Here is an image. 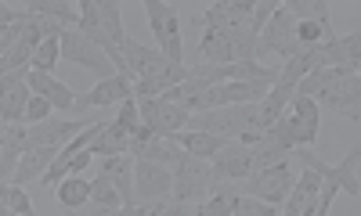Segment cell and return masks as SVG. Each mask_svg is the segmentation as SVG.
Segmentation results:
<instances>
[{"mask_svg": "<svg viewBox=\"0 0 361 216\" xmlns=\"http://www.w3.org/2000/svg\"><path fill=\"white\" fill-rule=\"evenodd\" d=\"M199 61H202V65H235V61H257V33H253L250 25L202 29Z\"/></svg>", "mask_w": 361, "mask_h": 216, "instance_id": "6da1fadb", "label": "cell"}, {"mask_svg": "<svg viewBox=\"0 0 361 216\" xmlns=\"http://www.w3.org/2000/svg\"><path fill=\"white\" fill-rule=\"evenodd\" d=\"M300 51H304V47L296 44V18L286 11V4H279L275 11H271L267 25L260 29V37H257V61H264V58L289 61Z\"/></svg>", "mask_w": 361, "mask_h": 216, "instance_id": "7a4b0ae2", "label": "cell"}, {"mask_svg": "<svg viewBox=\"0 0 361 216\" xmlns=\"http://www.w3.org/2000/svg\"><path fill=\"white\" fill-rule=\"evenodd\" d=\"M293 166L289 163H279V166H267V170H257V173H250L246 180H238V184H231V195H250V198H260V202H267V205H282L286 202V195H289V188H293Z\"/></svg>", "mask_w": 361, "mask_h": 216, "instance_id": "3957f363", "label": "cell"}, {"mask_svg": "<svg viewBox=\"0 0 361 216\" xmlns=\"http://www.w3.org/2000/svg\"><path fill=\"white\" fill-rule=\"evenodd\" d=\"M145 15L148 25H152V37H156V51L177 65H185V44H180V18L177 8L166 4V0H145Z\"/></svg>", "mask_w": 361, "mask_h": 216, "instance_id": "277c9868", "label": "cell"}, {"mask_svg": "<svg viewBox=\"0 0 361 216\" xmlns=\"http://www.w3.org/2000/svg\"><path fill=\"white\" fill-rule=\"evenodd\" d=\"M58 51H62V58H66V61H73V65H80V69H87V72H94L98 80L119 76V72H116V65L105 58V51H102V47H94L87 37H80L76 29H66V33L58 37Z\"/></svg>", "mask_w": 361, "mask_h": 216, "instance_id": "5b68a950", "label": "cell"}, {"mask_svg": "<svg viewBox=\"0 0 361 216\" xmlns=\"http://www.w3.org/2000/svg\"><path fill=\"white\" fill-rule=\"evenodd\" d=\"M170 173H173L170 202H202L209 195V163L206 159L185 155Z\"/></svg>", "mask_w": 361, "mask_h": 216, "instance_id": "8992f818", "label": "cell"}, {"mask_svg": "<svg viewBox=\"0 0 361 216\" xmlns=\"http://www.w3.org/2000/svg\"><path fill=\"white\" fill-rule=\"evenodd\" d=\"M318 105H329L336 115L357 122L361 119V76L357 72H340L333 83L325 87V94L318 98Z\"/></svg>", "mask_w": 361, "mask_h": 216, "instance_id": "52a82bcc", "label": "cell"}, {"mask_svg": "<svg viewBox=\"0 0 361 216\" xmlns=\"http://www.w3.org/2000/svg\"><path fill=\"white\" fill-rule=\"evenodd\" d=\"M170 188H173V173L166 166L134 159V202H170Z\"/></svg>", "mask_w": 361, "mask_h": 216, "instance_id": "ba28073f", "label": "cell"}, {"mask_svg": "<svg viewBox=\"0 0 361 216\" xmlns=\"http://www.w3.org/2000/svg\"><path fill=\"white\" fill-rule=\"evenodd\" d=\"M137 115H141V127L152 130L156 137H173L185 130L188 122V112L177 108V105H166L159 98H148V101H137Z\"/></svg>", "mask_w": 361, "mask_h": 216, "instance_id": "9c48e42d", "label": "cell"}, {"mask_svg": "<svg viewBox=\"0 0 361 216\" xmlns=\"http://www.w3.org/2000/svg\"><path fill=\"white\" fill-rule=\"evenodd\" d=\"M80 130H87L83 119H47L40 127H25V151L29 148H66Z\"/></svg>", "mask_w": 361, "mask_h": 216, "instance_id": "30bf717a", "label": "cell"}, {"mask_svg": "<svg viewBox=\"0 0 361 216\" xmlns=\"http://www.w3.org/2000/svg\"><path fill=\"white\" fill-rule=\"evenodd\" d=\"M253 0H217L202 15H195L199 29H217V25H250L253 18Z\"/></svg>", "mask_w": 361, "mask_h": 216, "instance_id": "8fae6325", "label": "cell"}, {"mask_svg": "<svg viewBox=\"0 0 361 216\" xmlns=\"http://www.w3.org/2000/svg\"><path fill=\"white\" fill-rule=\"evenodd\" d=\"M29 98L33 94H29V83H25V69L0 76V119L4 122H22Z\"/></svg>", "mask_w": 361, "mask_h": 216, "instance_id": "7c38bea8", "label": "cell"}, {"mask_svg": "<svg viewBox=\"0 0 361 216\" xmlns=\"http://www.w3.org/2000/svg\"><path fill=\"white\" fill-rule=\"evenodd\" d=\"M25 83H29V94H37V98H47L51 108L58 112H73L76 108V90L66 87L58 76H47V72H33V69H25Z\"/></svg>", "mask_w": 361, "mask_h": 216, "instance_id": "4fadbf2b", "label": "cell"}, {"mask_svg": "<svg viewBox=\"0 0 361 216\" xmlns=\"http://www.w3.org/2000/svg\"><path fill=\"white\" fill-rule=\"evenodd\" d=\"M130 94V80L127 76H109V80H98L90 90L76 94V108H109V105H123Z\"/></svg>", "mask_w": 361, "mask_h": 216, "instance_id": "5bb4252c", "label": "cell"}, {"mask_svg": "<svg viewBox=\"0 0 361 216\" xmlns=\"http://www.w3.org/2000/svg\"><path fill=\"white\" fill-rule=\"evenodd\" d=\"M102 177L119 191L123 205H137L134 202V159L130 155H109L102 159Z\"/></svg>", "mask_w": 361, "mask_h": 216, "instance_id": "9a60e30c", "label": "cell"}, {"mask_svg": "<svg viewBox=\"0 0 361 216\" xmlns=\"http://www.w3.org/2000/svg\"><path fill=\"white\" fill-rule=\"evenodd\" d=\"M357 166H361V148L354 144L340 166H329V173L322 177V184H329V188L336 191H347L350 198H361V184H357Z\"/></svg>", "mask_w": 361, "mask_h": 216, "instance_id": "2e32d148", "label": "cell"}, {"mask_svg": "<svg viewBox=\"0 0 361 216\" xmlns=\"http://www.w3.org/2000/svg\"><path fill=\"white\" fill-rule=\"evenodd\" d=\"M54 155H58L54 148H29V151H22V159H18V170H15L11 184H18V188H25V184L40 180V177L47 173V166L54 163Z\"/></svg>", "mask_w": 361, "mask_h": 216, "instance_id": "e0dca14e", "label": "cell"}, {"mask_svg": "<svg viewBox=\"0 0 361 216\" xmlns=\"http://www.w3.org/2000/svg\"><path fill=\"white\" fill-rule=\"evenodd\" d=\"M37 18H47V22H58L62 29H76V18H80V8L69 4V0H29L22 8Z\"/></svg>", "mask_w": 361, "mask_h": 216, "instance_id": "ac0fdd59", "label": "cell"}, {"mask_svg": "<svg viewBox=\"0 0 361 216\" xmlns=\"http://www.w3.org/2000/svg\"><path fill=\"white\" fill-rule=\"evenodd\" d=\"M180 151H185V155H192V159H214L217 155V148L224 144L221 137H214V134H202V130H180V134H173L170 137Z\"/></svg>", "mask_w": 361, "mask_h": 216, "instance_id": "d6986e66", "label": "cell"}, {"mask_svg": "<svg viewBox=\"0 0 361 216\" xmlns=\"http://www.w3.org/2000/svg\"><path fill=\"white\" fill-rule=\"evenodd\" d=\"M54 198H58V205H62L66 212L90 205V180H87L83 173H69V177H62V180H58Z\"/></svg>", "mask_w": 361, "mask_h": 216, "instance_id": "ffe728a7", "label": "cell"}, {"mask_svg": "<svg viewBox=\"0 0 361 216\" xmlns=\"http://www.w3.org/2000/svg\"><path fill=\"white\" fill-rule=\"evenodd\" d=\"M90 155L94 159H109V155H130V134H123L116 122H105L102 134L90 141Z\"/></svg>", "mask_w": 361, "mask_h": 216, "instance_id": "44dd1931", "label": "cell"}, {"mask_svg": "<svg viewBox=\"0 0 361 216\" xmlns=\"http://www.w3.org/2000/svg\"><path fill=\"white\" fill-rule=\"evenodd\" d=\"M159 58V51L156 47H148V44H141V40H134L130 33H127V40H123V61H127V80L134 83L152 61Z\"/></svg>", "mask_w": 361, "mask_h": 216, "instance_id": "7402d4cb", "label": "cell"}, {"mask_svg": "<svg viewBox=\"0 0 361 216\" xmlns=\"http://www.w3.org/2000/svg\"><path fill=\"white\" fill-rule=\"evenodd\" d=\"M94 11L105 25V33L112 37V44L123 51V40H127V29H123V4L119 0H94Z\"/></svg>", "mask_w": 361, "mask_h": 216, "instance_id": "603a6c76", "label": "cell"}, {"mask_svg": "<svg viewBox=\"0 0 361 216\" xmlns=\"http://www.w3.org/2000/svg\"><path fill=\"white\" fill-rule=\"evenodd\" d=\"M286 11H289L296 22L329 25V0H286Z\"/></svg>", "mask_w": 361, "mask_h": 216, "instance_id": "cb8c5ba5", "label": "cell"}, {"mask_svg": "<svg viewBox=\"0 0 361 216\" xmlns=\"http://www.w3.org/2000/svg\"><path fill=\"white\" fill-rule=\"evenodd\" d=\"M58 58H62V51H58V37H47V40H40V47L33 51V61H29V69H33V72H47V76H54Z\"/></svg>", "mask_w": 361, "mask_h": 216, "instance_id": "d4e9b609", "label": "cell"}, {"mask_svg": "<svg viewBox=\"0 0 361 216\" xmlns=\"http://www.w3.org/2000/svg\"><path fill=\"white\" fill-rule=\"evenodd\" d=\"M90 205H102V209H119V205H123V202H119V191L112 188L102 173L90 180Z\"/></svg>", "mask_w": 361, "mask_h": 216, "instance_id": "484cf974", "label": "cell"}, {"mask_svg": "<svg viewBox=\"0 0 361 216\" xmlns=\"http://www.w3.org/2000/svg\"><path fill=\"white\" fill-rule=\"evenodd\" d=\"M231 216H279V205H267L250 195H235L231 198Z\"/></svg>", "mask_w": 361, "mask_h": 216, "instance_id": "4316f807", "label": "cell"}, {"mask_svg": "<svg viewBox=\"0 0 361 216\" xmlns=\"http://www.w3.org/2000/svg\"><path fill=\"white\" fill-rule=\"evenodd\" d=\"M4 198H8L11 216H40V212H37V205H33V198H29V195H25V188H18V184H8Z\"/></svg>", "mask_w": 361, "mask_h": 216, "instance_id": "83f0119b", "label": "cell"}, {"mask_svg": "<svg viewBox=\"0 0 361 216\" xmlns=\"http://www.w3.org/2000/svg\"><path fill=\"white\" fill-rule=\"evenodd\" d=\"M231 191H217V195H206L199 205H195V212L199 216H231Z\"/></svg>", "mask_w": 361, "mask_h": 216, "instance_id": "f1b7e54d", "label": "cell"}, {"mask_svg": "<svg viewBox=\"0 0 361 216\" xmlns=\"http://www.w3.org/2000/svg\"><path fill=\"white\" fill-rule=\"evenodd\" d=\"M116 127L123 130V134H134V130H141V115H137V98H127L123 105H119V112H116Z\"/></svg>", "mask_w": 361, "mask_h": 216, "instance_id": "f546056e", "label": "cell"}, {"mask_svg": "<svg viewBox=\"0 0 361 216\" xmlns=\"http://www.w3.org/2000/svg\"><path fill=\"white\" fill-rule=\"evenodd\" d=\"M51 101L47 98H29V105H25V115H22V122H25V127H40V122H47L51 119Z\"/></svg>", "mask_w": 361, "mask_h": 216, "instance_id": "4dcf8cb0", "label": "cell"}, {"mask_svg": "<svg viewBox=\"0 0 361 216\" xmlns=\"http://www.w3.org/2000/svg\"><path fill=\"white\" fill-rule=\"evenodd\" d=\"M340 44H343V54H347V69L357 72L361 69V29H350L347 37H340Z\"/></svg>", "mask_w": 361, "mask_h": 216, "instance_id": "1f68e13d", "label": "cell"}, {"mask_svg": "<svg viewBox=\"0 0 361 216\" xmlns=\"http://www.w3.org/2000/svg\"><path fill=\"white\" fill-rule=\"evenodd\" d=\"M195 205H199V202H163L159 216H199Z\"/></svg>", "mask_w": 361, "mask_h": 216, "instance_id": "d6a6232c", "label": "cell"}, {"mask_svg": "<svg viewBox=\"0 0 361 216\" xmlns=\"http://www.w3.org/2000/svg\"><path fill=\"white\" fill-rule=\"evenodd\" d=\"M87 216H137V205H119V209H102V205H87Z\"/></svg>", "mask_w": 361, "mask_h": 216, "instance_id": "836d02e7", "label": "cell"}, {"mask_svg": "<svg viewBox=\"0 0 361 216\" xmlns=\"http://www.w3.org/2000/svg\"><path fill=\"white\" fill-rule=\"evenodd\" d=\"M90 159H94V155H90L87 148H83V151H76V155H73V163H69V173H83V170L90 166Z\"/></svg>", "mask_w": 361, "mask_h": 216, "instance_id": "e575fe53", "label": "cell"}, {"mask_svg": "<svg viewBox=\"0 0 361 216\" xmlns=\"http://www.w3.org/2000/svg\"><path fill=\"white\" fill-rule=\"evenodd\" d=\"M15 15H18V8H11V4H0V29H8V25L15 22Z\"/></svg>", "mask_w": 361, "mask_h": 216, "instance_id": "d590c367", "label": "cell"}, {"mask_svg": "<svg viewBox=\"0 0 361 216\" xmlns=\"http://www.w3.org/2000/svg\"><path fill=\"white\" fill-rule=\"evenodd\" d=\"M69 216H83V212H80V209H73V212H69Z\"/></svg>", "mask_w": 361, "mask_h": 216, "instance_id": "8d00e7d4", "label": "cell"}, {"mask_svg": "<svg viewBox=\"0 0 361 216\" xmlns=\"http://www.w3.org/2000/svg\"><path fill=\"white\" fill-rule=\"evenodd\" d=\"M4 216H11V212H4Z\"/></svg>", "mask_w": 361, "mask_h": 216, "instance_id": "74e56055", "label": "cell"}]
</instances>
